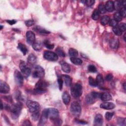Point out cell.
Instances as JSON below:
<instances>
[{
    "label": "cell",
    "instance_id": "obj_1",
    "mask_svg": "<svg viewBox=\"0 0 126 126\" xmlns=\"http://www.w3.org/2000/svg\"><path fill=\"white\" fill-rule=\"evenodd\" d=\"M49 86V83L46 81L40 80L35 85L34 92L36 94H43L46 92V88Z\"/></svg>",
    "mask_w": 126,
    "mask_h": 126
},
{
    "label": "cell",
    "instance_id": "obj_2",
    "mask_svg": "<svg viewBox=\"0 0 126 126\" xmlns=\"http://www.w3.org/2000/svg\"><path fill=\"white\" fill-rule=\"evenodd\" d=\"M71 93L74 98L80 97L82 94V87L79 83H76L72 85L71 89Z\"/></svg>",
    "mask_w": 126,
    "mask_h": 126
},
{
    "label": "cell",
    "instance_id": "obj_3",
    "mask_svg": "<svg viewBox=\"0 0 126 126\" xmlns=\"http://www.w3.org/2000/svg\"><path fill=\"white\" fill-rule=\"evenodd\" d=\"M26 106L29 108L30 112L31 113L39 111L40 109V105L38 102L31 100H29L26 102Z\"/></svg>",
    "mask_w": 126,
    "mask_h": 126
},
{
    "label": "cell",
    "instance_id": "obj_4",
    "mask_svg": "<svg viewBox=\"0 0 126 126\" xmlns=\"http://www.w3.org/2000/svg\"><path fill=\"white\" fill-rule=\"evenodd\" d=\"M22 108V105L20 102H18L12 105L10 107V111L12 113V117L14 118H17L20 114Z\"/></svg>",
    "mask_w": 126,
    "mask_h": 126
},
{
    "label": "cell",
    "instance_id": "obj_5",
    "mask_svg": "<svg viewBox=\"0 0 126 126\" xmlns=\"http://www.w3.org/2000/svg\"><path fill=\"white\" fill-rule=\"evenodd\" d=\"M70 110L73 115L79 116L81 112V107L79 103L76 101H73L71 105Z\"/></svg>",
    "mask_w": 126,
    "mask_h": 126
},
{
    "label": "cell",
    "instance_id": "obj_6",
    "mask_svg": "<svg viewBox=\"0 0 126 126\" xmlns=\"http://www.w3.org/2000/svg\"><path fill=\"white\" fill-rule=\"evenodd\" d=\"M19 68L24 77L27 78L30 75L31 70L27 66L25 62L24 61H21L19 65Z\"/></svg>",
    "mask_w": 126,
    "mask_h": 126
},
{
    "label": "cell",
    "instance_id": "obj_7",
    "mask_svg": "<svg viewBox=\"0 0 126 126\" xmlns=\"http://www.w3.org/2000/svg\"><path fill=\"white\" fill-rule=\"evenodd\" d=\"M43 57L46 60L50 61H56L58 59V56L56 53L49 51L44 52Z\"/></svg>",
    "mask_w": 126,
    "mask_h": 126
},
{
    "label": "cell",
    "instance_id": "obj_8",
    "mask_svg": "<svg viewBox=\"0 0 126 126\" xmlns=\"http://www.w3.org/2000/svg\"><path fill=\"white\" fill-rule=\"evenodd\" d=\"M46 110L48 117L51 120L59 117V112L58 109L54 108H49L46 109Z\"/></svg>",
    "mask_w": 126,
    "mask_h": 126
},
{
    "label": "cell",
    "instance_id": "obj_9",
    "mask_svg": "<svg viewBox=\"0 0 126 126\" xmlns=\"http://www.w3.org/2000/svg\"><path fill=\"white\" fill-rule=\"evenodd\" d=\"M44 76V70L40 66H35V70L33 73V76L34 78H42Z\"/></svg>",
    "mask_w": 126,
    "mask_h": 126
},
{
    "label": "cell",
    "instance_id": "obj_10",
    "mask_svg": "<svg viewBox=\"0 0 126 126\" xmlns=\"http://www.w3.org/2000/svg\"><path fill=\"white\" fill-rule=\"evenodd\" d=\"M14 77L15 82L18 85L21 86L23 84L24 81L23 76L18 70L15 71L14 73Z\"/></svg>",
    "mask_w": 126,
    "mask_h": 126
},
{
    "label": "cell",
    "instance_id": "obj_11",
    "mask_svg": "<svg viewBox=\"0 0 126 126\" xmlns=\"http://www.w3.org/2000/svg\"><path fill=\"white\" fill-rule=\"evenodd\" d=\"M27 42L30 45H33L35 40V34L30 31H27L26 33Z\"/></svg>",
    "mask_w": 126,
    "mask_h": 126
},
{
    "label": "cell",
    "instance_id": "obj_12",
    "mask_svg": "<svg viewBox=\"0 0 126 126\" xmlns=\"http://www.w3.org/2000/svg\"><path fill=\"white\" fill-rule=\"evenodd\" d=\"M10 91V86L3 81L0 82V92L3 94H7Z\"/></svg>",
    "mask_w": 126,
    "mask_h": 126
},
{
    "label": "cell",
    "instance_id": "obj_13",
    "mask_svg": "<svg viewBox=\"0 0 126 126\" xmlns=\"http://www.w3.org/2000/svg\"><path fill=\"white\" fill-rule=\"evenodd\" d=\"M100 107L104 109L110 110L114 108L115 107V105L112 102H106L102 103L101 104Z\"/></svg>",
    "mask_w": 126,
    "mask_h": 126
},
{
    "label": "cell",
    "instance_id": "obj_14",
    "mask_svg": "<svg viewBox=\"0 0 126 126\" xmlns=\"http://www.w3.org/2000/svg\"><path fill=\"white\" fill-rule=\"evenodd\" d=\"M48 118V117L47 114L46 110V109H45L42 112V115L40 117V122L39 123V125H40V126L44 125L46 123Z\"/></svg>",
    "mask_w": 126,
    "mask_h": 126
},
{
    "label": "cell",
    "instance_id": "obj_15",
    "mask_svg": "<svg viewBox=\"0 0 126 126\" xmlns=\"http://www.w3.org/2000/svg\"><path fill=\"white\" fill-rule=\"evenodd\" d=\"M103 117L100 114L96 115L94 119V125L97 126H102L103 124Z\"/></svg>",
    "mask_w": 126,
    "mask_h": 126
},
{
    "label": "cell",
    "instance_id": "obj_16",
    "mask_svg": "<svg viewBox=\"0 0 126 126\" xmlns=\"http://www.w3.org/2000/svg\"><path fill=\"white\" fill-rule=\"evenodd\" d=\"M60 65L61 66L62 70L66 73H69L71 71V68L70 65L64 61H61L60 62Z\"/></svg>",
    "mask_w": 126,
    "mask_h": 126
},
{
    "label": "cell",
    "instance_id": "obj_17",
    "mask_svg": "<svg viewBox=\"0 0 126 126\" xmlns=\"http://www.w3.org/2000/svg\"><path fill=\"white\" fill-rule=\"evenodd\" d=\"M62 100L66 105H69L71 101V97L68 92H64L62 95Z\"/></svg>",
    "mask_w": 126,
    "mask_h": 126
},
{
    "label": "cell",
    "instance_id": "obj_18",
    "mask_svg": "<svg viewBox=\"0 0 126 126\" xmlns=\"http://www.w3.org/2000/svg\"><path fill=\"white\" fill-rule=\"evenodd\" d=\"M105 6V8L106 11L108 12H112L114 10V2L111 1H107Z\"/></svg>",
    "mask_w": 126,
    "mask_h": 126
},
{
    "label": "cell",
    "instance_id": "obj_19",
    "mask_svg": "<svg viewBox=\"0 0 126 126\" xmlns=\"http://www.w3.org/2000/svg\"><path fill=\"white\" fill-rule=\"evenodd\" d=\"M110 47L116 49L119 48V41L117 39H112L110 41Z\"/></svg>",
    "mask_w": 126,
    "mask_h": 126
},
{
    "label": "cell",
    "instance_id": "obj_20",
    "mask_svg": "<svg viewBox=\"0 0 126 126\" xmlns=\"http://www.w3.org/2000/svg\"><path fill=\"white\" fill-rule=\"evenodd\" d=\"M34 30H35L37 33H40V34H49L50 33V32L47 31L45 29H44L43 28L39 26H37L35 27L34 28Z\"/></svg>",
    "mask_w": 126,
    "mask_h": 126
},
{
    "label": "cell",
    "instance_id": "obj_21",
    "mask_svg": "<svg viewBox=\"0 0 126 126\" xmlns=\"http://www.w3.org/2000/svg\"><path fill=\"white\" fill-rule=\"evenodd\" d=\"M100 99H101L102 101H109L112 100V96L109 93L106 92L101 94Z\"/></svg>",
    "mask_w": 126,
    "mask_h": 126
},
{
    "label": "cell",
    "instance_id": "obj_22",
    "mask_svg": "<svg viewBox=\"0 0 126 126\" xmlns=\"http://www.w3.org/2000/svg\"><path fill=\"white\" fill-rule=\"evenodd\" d=\"M62 77H63V79H64V80L65 81L66 85V86H68V87L71 86V83H72L71 78L69 76L66 75H63Z\"/></svg>",
    "mask_w": 126,
    "mask_h": 126
},
{
    "label": "cell",
    "instance_id": "obj_23",
    "mask_svg": "<svg viewBox=\"0 0 126 126\" xmlns=\"http://www.w3.org/2000/svg\"><path fill=\"white\" fill-rule=\"evenodd\" d=\"M28 62L31 65H34L36 62V58L33 54H30L27 59Z\"/></svg>",
    "mask_w": 126,
    "mask_h": 126
},
{
    "label": "cell",
    "instance_id": "obj_24",
    "mask_svg": "<svg viewBox=\"0 0 126 126\" xmlns=\"http://www.w3.org/2000/svg\"><path fill=\"white\" fill-rule=\"evenodd\" d=\"M18 48L22 52V53L24 55H26L27 53L28 52V49L24 44H22V43H19L18 45Z\"/></svg>",
    "mask_w": 126,
    "mask_h": 126
},
{
    "label": "cell",
    "instance_id": "obj_25",
    "mask_svg": "<svg viewBox=\"0 0 126 126\" xmlns=\"http://www.w3.org/2000/svg\"><path fill=\"white\" fill-rule=\"evenodd\" d=\"M96 82H97V85L99 86H102L104 83V80H103V77L101 74L98 75L96 77Z\"/></svg>",
    "mask_w": 126,
    "mask_h": 126
},
{
    "label": "cell",
    "instance_id": "obj_26",
    "mask_svg": "<svg viewBox=\"0 0 126 126\" xmlns=\"http://www.w3.org/2000/svg\"><path fill=\"white\" fill-rule=\"evenodd\" d=\"M96 100V99L93 97V96L91 94V93L86 96L85 99L86 102L88 104H92V103H93L94 102H95Z\"/></svg>",
    "mask_w": 126,
    "mask_h": 126
},
{
    "label": "cell",
    "instance_id": "obj_27",
    "mask_svg": "<svg viewBox=\"0 0 126 126\" xmlns=\"http://www.w3.org/2000/svg\"><path fill=\"white\" fill-rule=\"evenodd\" d=\"M33 49L35 51H40L42 47V45L40 41H35L32 45Z\"/></svg>",
    "mask_w": 126,
    "mask_h": 126
},
{
    "label": "cell",
    "instance_id": "obj_28",
    "mask_svg": "<svg viewBox=\"0 0 126 126\" xmlns=\"http://www.w3.org/2000/svg\"><path fill=\"white\" fill-rule=\"evenodd\" d=\"M110 20V17L107 16V15H105L103 16L101 20V23L102 25H107L109 21Z\"/></svg>",
    "mask_w": 126,
    "mask_h": 126
},
{
    "label": "cell",
    "instance_id": "obj_29",
    "mask_svg": "<svg viewBox=\"0 0 126 126\" xmlns=\"http://www.w3.org/2000/svg\"><path fill=\"white\" fill-rule=\"evenodd\" d=\"M71 61L76 65H81L82 64V61L80 59L76 57H71Z\"/></svg>",
    "mask_w": 126,
    "mask_h": 126
},
{
    "label": "cell",
    "instance_id": "obj_30",
    "mask_svg": "<svg viewBox=\"0 0 126 126\" xmlns=\"http://www.w3.org/2000/svg\"><path fill=\"white\" fill-rule=\"evenodd\" d=\"M69 54L71 57H76L78 55V52L77 50L72 48L69 49Z\"/></svg>",
    "mask_w": 126,
    "mask_h": 126
},
{
    "label": "cell",
    "instance_id": "obj_31",
    "mask_svg": "<svg viewBox=\"0 0 126 126\" xmlns=\"http://www.w3.org/2000/svg\"><path fill=\"white\" fill-rule=\"evenodd\" d=\"M43 44H44V46H45L47 48L49 49H52L54 47V44H51L50 42V41L48 40H45L44 41Z\"/></svg>",
    "mask_w": 126,
    "mask_h": 126
},
{
    "label": "cell",
    "instance_id": "obj_32",
    "mask_svg": "<svg viewBox=\"0 0 126 126\" xmlns=\"http://www.w3.org/2000/svg\"><path fill=\"white\" fill-rule=\"evenodd\" d=\"M100 13L98 10H95L92 15V18L94 20H97L100 17Z\"/></svg>",
    "mask_w": 126,
    "mask_h": 126
},
{
    "label": "cell",
    "instance_id": "obj_33",
    "mask_svg": "<svg viewBox=\"0 0 126 126\" xmlns=\"http://www.w3.org/2000/svg\"><path fill=\"white\" fill-rule=\"evenodd\" d=\"M56 53H57V54L58 56H59L61 57H65L66 54H65L64 51H63V50L62 49V48H61L60 47H58L56 49Z\"/></svg>",
    "mask_w": 126,
    "mask_h": 126
},
{
    "label": "cell",
    "instance_id": "obj_34",
    "mask_svg": "<svg viewBox=\"0 0 126 126\" xmlns=\"http://www.w3.org/2000/svg\"><path fill=\"white\" fill-rule=\"evenodd\" d=\"M89 85L91 86H92L94 87L98 86L97 82H96V80L94 79V78L91 76H90L89 77Z\"/></svg>",
    "mask_w": 126,
    "mask_h": 126
},
{
    "label": "cell",
    "instance_id": "obj_35",
    "mask_svg": "<svg viewBox=\"0 0 126 126\" xmlns=\"http://www.w3.org/2000/svg\"><path fill=\"white\" fill-rule=\"evenodd\" d=\"M58 82L59 89L60 90H62L63 85V80L62 76H58Z\"/></svg>",
    "mask_w": 126,
    "mask_h": 126
},
{
    "label": "cell",
    "instance_id": "obj_36",
    "mask_svg": "<svg viewBox=\"0 0 126 126\" xmlns=\"http://www.w3.org/2000/svg\"><path fill=\"white\" fill-rule=\"evenodd\" d=\"M98 10L100 12V13L101 14H105L106 12V8H105V6L104 5L102 4H101L99 5Z\"/></svg>",
    "mask_w": 126,
    "mask_h": 126
},
{
    "label": "cell",
    "instance_id": "obj_37",
    "mask_svg": "<svg viewBox=\"0 0 126 126\" xmlns=\"http://www.w3.org/2000/svg\"><path fill=\"white\" fill-rule=\"evenodd\" d=\"M114 19L117 22H120L122 20L123 17L121 15L119 12H116L114 14Z\"/></svg>",
    "mask_w": 126,
    "mask_h": 126
},
{
    "label": "cell",
    "instance_id": "obj_38",
    "mask_svg": "<svg viewBox=\"0 0 126 126\" xmlns=\"http://www.w3.org/2000/svg\"><path fill=\"white\" fill-rule=\"evenodd\" d=\"M113 33L117 35L120 36L122 34V32L120 30V29L118 28V27H115L113 28Z\"/></svg>",
    "mask_w": 126,
    "mask_h": 126
},
{
    "label": "cell",
    "instance_id": "obj_39",
    "mask_svg": "<svg viewBox=\"0 0 126 126\" xmlns=\"http://www.w3.org/2000/svg\"><path fill=\"white\" fill-rule=\"evenodd\" d=\"M88 70L90 72L95 73L97 71V68H96V66L93 65H90L88 66Z\"/></svg>",
    "mask_w": 126,
    "mask_h": 126
},
{
    "label": "cell",
    "instance_id": "obj_40",
    "mask_svg": "<svg viewBox=\"0 0 126 126\" xmlns=\"http://www.w3.org/2000/svg\"><path fill=\"white\" fill-rule=\"evenodd\" d=\"M40 117V112L39 111H37L34 113H32V119L35 121H36L39 119Z\"/></svg>",
    "mask_w": 126,
    "mask_h": 126
},
{
    "label": "cell",
    "instance_id": "obj_41",
    "mask_svg": "<svg viewBox=\"0 0 126 126\" xmlns=\"http://www.w3.org/2000/svg\"><path fill=\"white\" fill-rule=\"evenodd\" d=\"M114 115V113L113 112H107L106 113V119L108 121L112 119V118Z\"/></svg>",
    "mask_w": 126,
    "mask_h": 126
},
{
    "label": "cell",
    "instance_id": "obj_42",
    "mask_svg": "<svg viewBox=\"0 0 126 126\" xmlns=\"http://www.w3.org/2000/svg\"><path fill=\"white\" fill-rule=\"evenodd\" d=\"M108 23H109V26H111V27H116V26L117 25V24H118V22L116 21L114 19H111V20H110L109 21Z\"/></svg>",
    "mask_w": 126,
    "mask_h": 126
},
{
    "label": "cell",
    "instance_id": "obj_43",
    "mask_svg": "<svg viewBox=\"0 0 126 126\" xmlns=\"http://www.w3.org/2000/svg\"><path fill=\"white\" fill-rule=\"evenodd\" d=\"M25 25L27 27H31L35 24V21L33 20H27L25 22Z\"/></svg>",
    "mask_w": 126,
    "mask_h": 126
},
{
    "label": "cell",
    "instance_id": "obj_44",
    "mask_svg": "<svg viewBox=\"0 0 126 126\" xmlns=\"http://www.w3.org/2000/svg\"><path fill=\"white\" fill-rule=\"evenodd\" d=\"M52 121L53 122L55 125H61L62 122V120L59 117L55 118V119L52 120Z\"/></svg>",
    "mask_w": 126,
    "mask_h": 126
},
{
    "label": "cell",
    "instance_id": "obj_45",
    "mask_svg": "<svg viewBox=\"0 0 126 126\" xmlns=\"http://www.w3.org/2000/svg\"><path fill=\"white\" fill-rule=\"evenodd\" d=\"M120 13L121 14V15L122 16V17H126V7H123V8H121L120 11Z\"/></svg>",
    "mask_w": 126,
    "mask_h": 126
},
{
    "label": "cell",
    "instance_id": "obj_46",
    "mask_svg": "<svg viewBox=\"0 0 126 126\" xmlns=\"http://www.w3.org/2000/svg\"><path fill=\"white\" fill-rule=\"evenodd\" d=\"M118 28L120 29V30L122 32H125L126 31V25L125 23H122L119 25V27H118Z\"/></svg>",
    "mask_w": 126,
    "mask_h": 126
},
{
    "label": "cell",
    "instance_id": "obj_47",
    "mask_svg": "<svg viewBox=\"0 0 126 126\" xmlns=\"http://www.w3.org/2000/svg\"><path fill=\"white\" fill-rule=\"evenodd\" d=\"M95 3V1L94 0H87V1H86L85 4L86 5L88 6H91L93 5Z\"/></svg>",
    "mask_w": 126,
    "mask_h": 126
},
{
    "label": "cell",
    "instance_id": "obj_48",
    "mask_svg": "<svg viewBox=\"0 0 126 126\" xmlns=\"http://www.w3.org/2000/svg\"><path fill=\"white\" fill-rule=\"evenodd\" d=\"M118 123L119 125L121 126H125L126 125V119L125 118H120L118 120Z\"/></svg>",
    "mask_w": 126,
    "mask_h": 126
},
{
    "label": "cell",
    "instance_id": "obj_49",
    "mask_svg": "<svg viewBox=\"0 0 126 126\" xmlns=\"http://www.w3.org/2000/svg\"><path fill=\"white\" fill-rule=\"evenodd\" d=\"M121 6V4L120 2L119 1H115L114 3V10H118L119 9L120 6Z\"/></svg>",
    "mask_w": 126,
    "mask_h": 126
},
{
    "label": "cell",
    "instance_id": "obj_50",
    "mask_svg": "<svg viewBox=\"0 0 126 126\" xmlns=\"http://www.w3.org/2000/svg\"><path fill=\"white\" fill-rule=\"evenodd\" d=\"M113 78V76H112V74H108V75H106V80L108 81H110L111 80H112V79Z\"/></svg>",
    "mask_w": 126,
    "mask_h": 126
},
{
    "label": "cell",
    "instance_id": "obj_51",
    "mask_svg": "<svg viewBox=\"0 0 126 126\" xmlns=\"http://www.w3.org/2000/svg\"><path fill=\"white\" fill-rule=\"evenodd\" d=\"M7 23H8L9 24H10L11 25H14V24H15L16 23V21L15 20H7L6 21Z\"/></svg>",
    "mask_w": 126,
    "mask_h": 126
},
{
    "label": "cell",
    "instance_id": "obj_52",
    "mask_svg": "<svg viewBox=\"0 0 126 126\" xmlns=\"http://www.w3.org/2000/svg\"><path fill=\"white\" fill-rule=\"evenodd\" d=\"M76 122L78 123V124H82V125H85L87 124V122L83 120H76Z\"/></svg>",
    "mask_w": 126,
    "mask_h": 126
},
{
    "label": "cell",
    "instance_id": "obj_53",
    "mask_svg": "<svg viewBox=\"0 0 126 126\" xmlns=\"http://www.w3.org/2000/svg\"><path fill=\"white\" fill-rule=\"evenodd\" d=\"M23 125H24V126H31V125H32V124L30 123V122L29 120H26L23 122Z\"/></svg>",
    "mask_w": 126,
    "mask_h": 126
},
{
    "label": "cell",
    "instance_id": "obj_54",
    "mask_svg": "<svg viewBox=\"0 0 126 126\" xmlns=\"http://www.w3.org/2000/svg\"><path fill=\"white\" fill-rule=\"evenodd\" d=\"M120 4H121V5H123L124 7H125V6H126V2L125 1H121V2H120Z\"/></svg>",
    "mask_w": 126,
    "mask_h": 126
},
{
    "label": "cell",
    "instance_id": "obj_55",
    "mask_svg": "<svg viewBox=\"0 0 126 126\" xmlns=\"http://www.w3.org/2000/svg\"><path fill=\"white\" fill-rule=\"evenodd\" d=\"M1 110H3V108L4 107V106H3V102H2V101H1Z\"/></svg>",
    "mask_w": 126,
    "mask_h": 126
},
{
    "label": "cell",
    "instance_id": "obj_56",
    "mask_svg": "<svg viewBox=\"0 0 126 126\" xmlns=\"http://www.w3.org/2000/svg\"><path fill=\"white\" fill-rule=\"evenodd\" d=\"M123 88H124V90H126V83L125 82L123 84Z\"/></svg>",
    "mask_w": 126,
    "mask_h": 126
},
{
    "label": "cell",
    "instance_id": "obj_57",
    "mask_svg": "<svg viewBox=\"0 0 126 126\" xmlns=\"http://www.w3.org/2000/svg\"><path fill=\"white\" fill-rule=\"evenodd\" d=\"M126 34L125 33V34H124V40L126 41Z\"/></svg>",
    "mask_w": 126,
    "mask_h": 126
},
{
    "label": "cell",
    "instance_id": "obj_58",
    "mask_svg": "<svg viewBox=\"0 0 126 126\" xmlns=\"http://www.w3.org/2000/svg\"><path fill=\"white\" fill-rule=\"evenodd\" d=\"M3 28V26H1V30H2Z\"/></svg>",
    "mask_w": 126,
    "mask_h": 126
}]
</instances>
